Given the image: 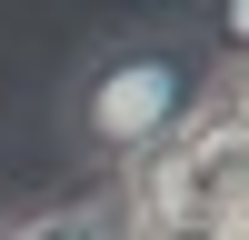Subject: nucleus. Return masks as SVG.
<instances>
[{"label": "nucleus", "mask_w": 249, "mask_h": 240, "mask_svg": "<svg viewBox=\"0 0 249 240\" xmlns=\"http://www.w3.org/2000/svg\"><path fill=\"white\" fill-rule=\"evenodd\" d=\"M219 100V60L199 50L190 20H130V30H100L90 50L60 70V150L100 180H130L140 160H160L199 110Z\"/></svg>", "instance_id": "f257e3e1"}, {"label": "nucleus", "mask_w": 249, "mask_h": 240, "mask_svg": "<svg viewBox=\"0 0 249 240\" xmlns=\"http://www.w3.org/2000/svg\"><path fill=\"white\" fill-rule=\"evenodd\" d=\"M0 230H10V240H150V230H140L130 180H100V190H70V200H40V210H10Z\"/></svg>", "instance_id": "f03ea898"}, {"label": "nucleus", "mask_w": 249, "mask_h": 240, "mask_svg": "<svg viewBox=\"0 0 249 240\" xmlns=\"http://www.w3.org/2000/svg\"><path fill=\"white\" fill-rule=\"evenodd\" d=\"M179 20L199 30V50H210L219 70H249V0H190Z\"/></svg>", "instance_id": "7ed1b4c3"}, {"label": "nucleus", "mask_w": 249, "mask_h": 240, "mask_svg": "<svg viewBox=\"0 0 249 240\" xmlns=\"http://www.w3.org/2000/svg\"><path fill=\"white\" fill-rule=\"evenodd\" d=\"M0 240H10V230H0Z\"/></svg>", "instance_id": "20e7f679"}]
</instances>
